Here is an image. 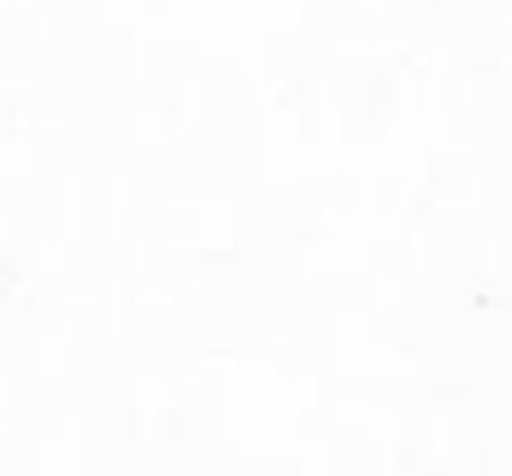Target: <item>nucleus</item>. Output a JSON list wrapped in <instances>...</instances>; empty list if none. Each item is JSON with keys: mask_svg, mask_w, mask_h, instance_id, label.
I'll list each match as a JSON object with an SVG mask.
<instances>
[]
</instances>
